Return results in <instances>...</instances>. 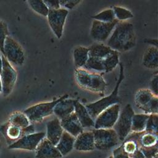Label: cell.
Here are the masks:
<instances>
[{
  "label": "cell",
  "mask_w": 158,
  "mask_h": 158,
  "mask_svg": "<svg viewBox=\"0 0 158 158\" xmlns=\"http://www.w3.org/2000/svg\"><path fill=\"white\" fill-rule=\"evenodd\" d=\"M135 44L136 36L133 25L127 21L117 23L107 42V46L118 52L129 51Z\"/></svg>",
  "instance_id": "obj_1"
},
{
  "label": "cell",
  "mask_w": 158,
  "mask_h": 158,
  "mask_svg": "<svg viewBox=\"0 0 158 158\" xmlns=\"http://www.w3.org/2000/svg\"><path fill=\"white\" fill-rule=\"evenodd\" d=\"M130 158H146L144 156L142 151L139 149V148L136 149V151L130 156Z\"/></svg>",
  "instance_id": "obj_41"
},
{
  "label": "cell",
  "mask_w": 158,
  "mask_h": 158,
  "mask_svg": "<svg viewBox=\"0 0 158 158\" xmlns=\"http://www.w3.org/2000/svg\"><path fill=\"white\" fill-rule=\"evenodd\" d=\"M9 35L7 24L0 20V51L2 53L3 47L6 38Z\"/></svg>",
  "instance_id": "obj_34"
},
{
  "label": "cell",
  "mask_w": 158,
  "mask_h": 158,
  "mask_svg": "<svg viewBox=\"0 0 158 158\" xmlns=\"http://www.w3.org/2000/svg\"><path fill=\"white\" fill-rule=\"evenodd\" d=\"M35 131V129L34 125L33 124H30L27 127L22 128V136L34 133Z\"/></svg>",
  "instance_id": "obj_39"
},
{
  "label": "cell",
  "mask_w": 158,
  "mask_h": 158,
  "mask_svg": "<svg viewBox=\"0 0 158 158\" xmlns=\"http://www.w3.org/2000/svg\"><path fill=\"white\" fill-rule=\"evenodd\" d=\"M122 144L125 152L129 156V157L132 155L139 148L137 143L131 139L126 138L123 142H122Z\"/></svg>",
  "instance_id": "obj_33"
},
{
  "label": "cell",
  "mask_w": 158,
  "mask_h": 158,
  "mask_svg": "<svg viewBox=\"0 0 158 158\" xmlns=\"http://www.w3.org/2000/svg\"><path fill=\"white\" fill-rule=\"evenodd\" d=\"M139 149L142 151L146 158H153L158 154V145L150 148L139 147Z\"/></svg>",
  "instance_id": "obj_35"
},
{
  "label": "cell",
  "mask_w": 158,
  "mask_h": 158,
  "mask_svg": "<svg viewBox=\"0 0 158 158\" xmlns=\"http://www.w3.org/2000/svg\"><path fill=\"white\" fill-rule=\"evenodd\" d=\"M94 20L104 22H110L114 21L115 18L112 9H105L99 13L93 16Z\"/></svg>",
  "instance_id": "obj_32"
},
{
  "label": "cell",
  "mask_w": 158,
  "mask_h": 158,
  "mask_svg": "<svg viewBox=\"0 0 158 158\" xmlns=\"http://www.w3.org/2000/svg\"><path fill=\"white\" fill-rule=\"evenodd\" d=\"M60 123L63 130L75 138L83 131V128L74 112L66 117L60 119Z\"/></svg>",
  "instance_id": "obj_15"
},
{
  "label": "cell",
  "mask_w": 158,
  "mask_h": 158,
  "mask_svg": "<svg viewBox=\"0 0 158 158\" xmlns=\"http://www.w3.org/2000/svg\"><path fill=\"white\" fill-rule=\"evenodd\" d=\"M158 115L157 114H151L148 118L145 130L146 132L153 133L157 135L158 128Z\"/></svg>",
  "instance_id": "obj_31"
},
{
  "label": "cell",
  "mask_w": 158,
  "mask_h": 158,
  "mask_svg": "<svg viewBox=\"0 0 158 158\" xmlns=\"http://www.w3.org/2000/svg\"><path fill=\"white\" fill-rule=\"evenodd\" d=\"M75 80L81 88L94 93H104L107 86L101 75L83 68L76 69Z\"/></svg>",
  "instance_id": "obj_2"
},
{
  "label": "cell",
  "mask_w": 158,
  "mask_h": 158,
  "mask_svg": "<svg viewBox=\"0 0 158 158\" xmlns=\"http://www.w3.org/2000/svg\"><path fill=\"white\" fill-rule=\"evenodd\" d=\"M113 158H130L129 156L125 152L122 144L113 151Z\"/></svg>",
  "instance_id": "obj_36"
},
{
  "label": "cell",
  "mask_w": 158,
  "mask_h": 158,
  "mask_svg": "<svg viewBox=\"0 0 158 158\" xmlns=\"http://www.w3.org/2000/svg\"><path fill=\"white\" fill-rule=\"evenodd\" d=\"M31 9L37 14L47 16L49 9L45 5L43 0H27Z\"/></svg>",
  "instance_id": "obj_29"
},
{
  "label": "cell",
  "mask_w": 158,
  "mask_h": 158,
  "mask_svg": "<svg viewBox=\"0 0 158 158\" xmlns=\"http://www.w3.org/2000/svg\"><path fill=\"white\" fill-rule=\"evenodd\" d=\"M120 104H115L101 112L94 122V129L112 128L120 113Z\"/></svg>",
  "instance_id": "obj_10"
},
{
  "label": "cell",
  "mask_w": 158,
  "mask_h": 158,
  "mask_svg": "<svg viewBox=\"0 0 158 158\" xmlns=\"http://www.w3.org/2000/svg\"><path fill=\"white\" fill-rule=\"evenodd\" d=\"M151 45V46H154L157 48V39H148L146 40V42Z\"/></svg>",
  "instance_id": "obj_42"
},
{
  "label": "cell",
  "mask_w": 158,
  "mask_h": 158,
  "mask_svg": "<svg viewBox=\"0 0 158 158\" xmlns=\"http://www.w3.org/2000/svg\"><path fill=\"white\" fill-rule=\"evenodd\" d=\"M2 93V84H1V81L0 78V94Z\"/></svg>",
  "instance_id": "obj_45"
},
{
  "label": "cell",
  "mask_w": 158,
  "mask_h": 158,
  "mask_svg": "<svg viewBox=\"0 0 158 158\" xmlns=\"http://www.w3.org/2000/svg\"><path fill=\"white\" fill-rule=\"evenodd\" d=\"M143 65L149 69H157L158 67L157 48L151 46L144 52L143 56Z\"/></svg>",
  "instance_id": "obj_22"
},
{
  "label": "cell",
  "mask_w": 158,
  "mask_h": 158,
  "mask_svg": "<svg viewBox=\"0 0 158 158\" xmlns=\"http://www.w3.org/2000/svg\"><path fill=\"white\" fill-rule=\"evenodd\" d=\"M149 115L147 114H135L132 117L131 131L141 132L144 131Z\"/></svg>",
  "instance_id": "obj_25"
},
{
  "label": "cell",
  "mask_w": 158,
  "mask_h": 158,
  "mask_svg": "<svg viewBox=\"0 0 158 158\" xmlns=\"http://www.w3.org/2000/svg\"><path fill=\"white\" fill-rule=\"evenodd\" d=\"M68 14V10L62 7L57 9H49L46 16L48 23L52 32L58 39H60L62 36L64 27Z\"/></svg>",
  "instance_id": "obj_11"
},
{
  "label": "cell",
  "mask_w": 158,
  "mask_h": 158,
  "mask_svg": "<svg viewBox=\"0 0 158 158\" xmlns=\"http://www.w3.org/2000/svg\"><path fill=\"white\" fill-rule=\"evenodd\" d=\"M8 122L16 127L23 128L30 124V122L26 115L22 112L15 111L12 112L9 117Z\"/></svg>",
  "instance_id": "obj_26"
},
{
  "label": "cell",
  "mask_w": 158,
  "mask_h": 158,
  "mask_svg": "<svg viewBox=\"0 0 158 158\" xmlns=\"http://www.w3.org/2000/svg\"><path fill=\"white\" fill-rule=\"evenodd\" d=\"M104 72L108 73L112 71L119 64L118 52L114 51L112 53L103 59Z\"/></svg>",
  "instance_id": "obj_28"
},
{
  "label": "cell",
  "mask_w": 158,
  "mask_h": 158,
  "mask_svg": "<svg viewBox=\"0 0 158 158\" xmlns=\"http://www.w3.org/2000/svg\"></svg>",
  "instance_id": "obj_49"
},
{
  "label": "cell",
  "mask_w": 158,
  "mask_h": 158,
  "mask_svg": "<svg viewBox=\"0 0 158 158\" xmlns=\"http://www.w3.org/2000/svg\"><path fill=\"white\" fill-rule=\"evenodd\" d=\"M115 19L118 22L126 21L133 17L132 12L127 9L120 6H114L112 8Z\"/></svg>",
  "instance_id": "obj_30"
},
{
  "label": "cell",
  "mask_w": 158,
  "mask_h": 158,
  "mask_svg": "<svg viewBox=\"0 0 158 158\" xmlns=\"http://www.w3.org/2000/svg\"><path fill=\"white\" fill-rule=\"evenodd\" d=\"M134 114V110L130 104H127L121 112L119 113L118 117L113 127V129L115 131L120 142H123L131 132V120Z\"/></svg>",
  "instance_id": "obj_7"
},
{
  "label": "cell",
  "mask_w": 158,
  "mask_h": 158,
  "mask_svg": "<svg viewBox=\"0 0 158 158\" xmlns=\"http://www.w3.org/2000/svg\"><path fill=\"white\" fill-rule=\"evenodd\" d=\"M46 127V138L52 144L56 146L64 131L60 123V120L57 117L54 118L47 123Z\"/></svg>",
  "instance_id": "obj_17"
},
{
  "label": "cell",
  "mask_w": 158,
  "mask_h": 158,
  "mask_svg": "<svg viewBox=\"0 0 158 158\" xmlns=\"http://www.w3.org/2000/svg\"><path fill=\"white\" fill-rule=\"evenodd\" d=\"M157 82H158V77L157 74H156L150 83V90L156 96L158 94V89H157Z\"/></svg>",
  "instance_id": "obj_38"
},
{
  "label": "cell",
  "mask_w": 158,
  "mask_h": 158,
  "mask_svg": "<svg viewBox=\"0 0 158 158\" xmlns=\"http://www.w3.org/2000/svg\"><path fill=\"white\" fill-rule=\"evenodd\" d=\"M118 22V21L117 19L110 22H104L94 20L90 30L91 38L98 41L107 40Z\"/></svg>",
  "instance_id": "obj_12"
},
{
  "label": "cell",
  "mask_w": 158,
  "mask_h": 158,
  "mask_svg": "<svg viewBox=\"0 0 158 158\" xmlns=\"http://www.w3.org/2000/svg\"><path fill=\"white\" fill-rule=\"evenodd\" d=\"M22 128L12 125L7 121L0 126V131L4 136L8 146L22 137Z\"/></svg>",
  "instance_id": "obj_18"
},
{
  "label": "cell",
  "mask_w": 158,
  "mask_h": 158,
  "mask_svg": "<svg viewBox=\"0 0 158 158\" xmlns=\"http://www.w3.org/2000/svg\"><path fill=\"white\" fill-rule=\"evenodd\" d=\"M83 68L91 72H104L103 59L89 57Z\"/></svg>",
  "instance_id": "obj_27"
},
{
  "label": "cell",
  "mask_w": 158,
  "mask_h": 158,
  "mask_svg": "<svg viewBox=\"0 0 158 158\" xmlns=\"http://www.w3.org/2000/svg\"><path fill=\"white\" fill-rule=\"evenodd\" d=\"M88 48L77 46L73 50L74 64L77 68H82L85 65L89 57Z\"/></svg>",
  "instance_id": "obj_24"
},
{
  "label": "cell",
  "mask_w": 158,
  "mask_h": 158,
  "mask_svg": "<svg viewBox=\"0 0 158 158\" xmlns=\"http://www.w3.org/2000/svg\"><path fill=\"white\" fill-rule=\"evenodd\" d=\"M73 148L76 150L82 151L93 150L95 148L92 131H83L75 137Z\"/></svg>",
  "instance_id": "obj_16"
},
{
  "label": "cell",
  "mask_w": 158,
  "mask_h": 158,
  "mask_svg": "<svg viewBox=\"0 0 158 158\" xmlns=\"http://www.w3.org/2000/svg\"><path fill=\"white\" fill-rule=\"evenodd\" d=\"M81 0H67L66 4H65L64 8L66 9H72L77 4H78Z\"/></svg>",
  "instance_id": "obj_40"
},
{
  "label": "cell",
  "mask_w": 158,
  "mask_h": 158,
  "mask_svg": "<svg viewBox=\"0 0 158 158\" xmlns=\"http://www.w3.org/2000/svg\"><path fill=\"white\" fill-rule=\"evenodd\" d=\"M108 158H113V156H109Z\"/></svg>",
  "instance_id": "obj_47"
},
{
  "label": "cell",
  "mask_w": 158,
  "mask_h": 158,
  "mask_svg": "<svg viewBox=\"0 0 158 158\" xmlns=\"http://www.w3.org/2000/svg\"><path fill=\"white\" fill-rule=\"evenodd\" d=\"M75 100L65 98L57 102L54 107L53 113L59 120L66 117L74 112Z\"/></svg>",
  "instance_id": "obj_19"
},
{
  "label": "cell",
  "mask_w": 158,
  "mask_h": 158,
  "mask_svg": "<svg viewBox=\"0 0 158 158\" xmlns=\"http://www.w3.org/2000/svg\"><path fill=\"white\" fill-rule=\"evenodd\" d=\"M2 67L0 73V78L2 84V93L4 96H8L12 91L15 84L17 74L11 64L2 55Z\"/></svg>",
  "instance_id": "obj_9"
},
{
  "label": "cell",
  "mask_w": 158,
  "mask_h": 158,
  "mask_svg": "<svg viewBox=\"0 0 158 158\" xmlns=\"http://www.w3.org/2000/svg\"><path fill=\"white\" fill-rule=\"evenodd\" d=\"M45 136L46 133L44 132L34 133L24 135L14 143L9 145L8 149L33 151L36 149L40 141Z\"/></svg>",
  "instance_id": "obj_13"
},
{
  "label": "cell",
  "mask_w": 158,
  "mask_h": 158,
  "mask_svg": "<svg viewBox=\"0 0 158 158\" xmlns=\"http://www.w3.org/2000/svg\"><path fill=\"white\" fill-rule=\"evenodd\" d=\"M94 148L99 150H109L117 146L119 139L113 128H99L92 130Z\"/></svg>",
  "instance_id": "obj_5"
},
{
  "label": "cell",
  "mask_w": 158,
  "mask_h": 158,
  "mask_svg": "<svg viewBox=\"0 0 158 158\" xmlns=\"http://www.w3.org/2000/svg\"><path fill=\"white\" fill-rule=\"evenodd\" d=\"M36 158H62V156L57 149L46 138H44L35 149Z\"/></svg>",
  "instance_id": "obj_14"
},
{
  "label": "cell",
  "mask_w": 158,
  "mask_h": 158,
  "mask_svg": "<svg viewBox=\"0 0 158 158\" xmlns=\"http://www.w3.org/2000/svg\"><path fill=\"white\" fill-rule=\"evenodd\" d=\"M74 112L83 128L94 127V122L89 114L86 107L78 100H75Z\"/></svg>",
  "instance_id": "obj_20"
},
{
  "label": "cell",
  "mask_w": 158,
  "mask_h": 158,
  "mask_svg": "<svg viewBox=\"0 0 158 158\" xmlns=\"http://www.w3.org/2000/svg\"><path fill=\"white\" fill-rule=\"evenodd\" d=\"M88 49L89 57L99 59H104L114 51L108 46L103 44H94L88 48Z\"/></svg>",
  "instance_id": "obj_23"
},
{
  "label": "cell",
  "mask_w": 158,
  "mask_h": 158,
  "mask_svg": "<svg viewBox=\"0 0 158 158\" xmlns=\"http://www.w3.org/2000/svg\"><path fill=\"white\" fill-rule=\"evenodd\" d=\"M120 72L118 80L116 83L115 86L112 93L107 96L104 97L103 98L92 102L88 104L85 106L89 114L91 117V118H96L101 112H102L106 109L108 108L109 107L115 104H119L120 102V98L118 96V89L119 86L124 79V72H123V64L120 62Z\"/></svg>",
  "instance_id": "obj_3"
},
{
  "label": "cell",
  "mask_w": 158,
  "mask_h": 158,
  "mask_svg": "<svg viewBox=\"0 0 158 158\" xmlns=\"http://www.w3.org/2000/svg\"><path fill=\"white\" fill-rule=\"evenodd\" d=\"M153 158H158V154L157 155H156L155 157H154Z\"/></svg>",
  "instance_id": "obj_46"
},
{
  "label": "cell",
  "mask_w": 158,
  "mask_h": 158,
  "mask_svg": "<svg viewBox=\"0 0 158 158\" xmlns=\"http://www.w3.org/2000/svg\"><path fill=\"white\" fill-rule=\"evenodd\" d=\"M2 58L0 56V73L2 70Z\"/></svg>",
  "instance_id": "obj_44"
},
{
  "label": "cell",
  "mask_w": 158,
  "mask_h": 158,
  "mask_svg": "<svg viewBox=\"0 0 158 158\" xmlns=\"http://www.w3.org/2000/svg\"><path fill=\"white\" fill-rule=\"evenodd\" d=\"M59 1H60V7H62V8H64V7L65 4H66V2H67V0H59Z\"/></svg>",
  "instance_id": "obj_43"
},
{
  "label": "cell",
  "mask_w": 158,
  "mask_h": 158,
  "mask_svg": "<svg viewBox=\"0 0 158 158\" xmlns=\"http://www.w3.org/2000/svg\"><path fill=\"white\" fill-rule=\"evenodd\" d=\"M2 55L10 64L22 65L25 61V53L20 44L8 36L4 41Z\"/></svg>",
  "instance_id": "obj_8"
},
{
  "label": "cell",
  "mask_w": 158,
  "mask_h": 158,
  "mask_svg": "<svg viewBox=\"0 0 158 158\" xmlns=\"http://www.w3.org/2000/svg\"><path fill=\"white\" fill-rule=\"evenodd\" d=\"M135 102L137 107L144 114L158 113V98L149 89H140L135 96Z\"/></svg>",
  "instance_id": "obj_6"
},
{
  "label": "cell",
  "mask_w": 158,
  "mask_h": 158,
  "mask_svg": "<svg viewBox=\"0 0 158 158\" xmlns=\"http://www.w3.org/2000/svg\"><path fill=\"white\" fill-rule=\"evenodd\" d=\"M0 150H1V144H0Z\"/></svg>",
  "instance_id": "obj_48"
},
{
  "label": "cell",
  "mask_w": 158,
  "mask_h": 158,
  "mask_svg": "<svg viewBox=\"0 0 158 158\" xmlns=\"http://www.w3.org/2000/svg\"><path fill=\"white\" fill-rule=\"evenodd\" d=\"M75 139L74 136L64 130L58 143L56 146L62 156L67 155L72 150Z\"/></svg>",
  "instance_id": "obj_21"
},
{
  "label": "cell",
  "mask_w": 158,
  "mask_h": 158,
  "mask_svg": "<svg viewBox=\"0 0 158 158\" xmlns=\"http://www.w3.org/2000/svg\"><path fill=\"white\" fill-rule=\"evenodd\" d=\"M67 98H68V94H64L52 101L33 105L26 109L23 113L31 123L41 122L45 117L53 114L54 107L57 102Z\"/></svg>",
  "instance_id": "obj_4"
},
{
  "label": "cell",
  "mask_w": 158,
  "mask_h": 158,
  "mask_svg": "<svg viewBox=\"0 0 158 158\" xmlns=\"http://www.w3.org/2000/svg\"><path fill=\"white\" fill-rule=\"evenodd\" d=\"M43 1L49 9H57L61 7L59 0H43Z\"/></svg>",
  "instance_id": "obj_37"
}]
</instances>
